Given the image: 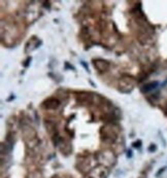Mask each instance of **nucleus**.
Here are the masks:
<instances>
[{
  "label": "nucleus",
  "mask_w": 167,
  "mask_h": 178,
  "mask_svg": "<svg viewBox=\"0 0 167 178\" xmlns=\"http://www.w3.org/2000/svg\"><path fill=\"white\" fill-rule=\"evenodd\" d=\"M100 134L102 141L106 143H114L118 138V131H116L115 127H112V126L102 127V129L100 130Z\"/></svg>",
  "instance_id": "f257e3e1"
},
{
  "label": "nucleus",
  "mask_w": 167,
  "mask_h": 178,
  "mask_svg": "<svg viewBox=\"0 0 167 178\" xmlns=\"http://www.w3.org/2000/svg\"><path fill=\"white\" fill-rule=\"evenodd\" d=\"M108 169L104 165H99L89 172V178H106Z\"/></svg>",
  "instance_id": "f03ea898"
},
{
  "label": "nucleus",
  "mask_w": 167,
  "mask_h": 178,
  "mask_svg": "<svg viewBox=\"0 0 167 178\" xmlns=\"http://www.w3.org/2000/svg\"><path fill=\"white\" fill-rule=\"evenodd\" d=\"M99 160H100L101 162H102L103 160H105V161L103 162L105 165H112V164L115 163L116 157H115V155L110 152H101V154H99Z\"/></svg>",
  "instance_id": "7ed1b4c3"
},
{
  "label": "nucleus",
  "mask_w": 167,
  "mask_h": 178,
  "mask_svg": "<svg viewBox=\"0 0 167 178\" xmlns=\"http://www.w3.org/2000/svg\"><path fill=\"white\" fill-rule=\"evenodd\" d=\"M93 65L94 67L97 69V70L101 71V72H104L108 70L109 68V63L105 60H101V59H97L93 61Z\"/></svg>",
  "instance_id": "20e7f679"
},
{
  "label": "nucleus",
  "mask_w": 167,
  "mask_h": 178,
  "mask_svg": "<svg viewBox=\"0 0 167 178\" xmlns=\"http://www.w3.org/2000/svg\"><path fill=\"white\" fill-rule=\"evenodd\" d=\"M44 107L47 108V109H57L58 107H59L60 105V102L57 100V99L55 98H49L48 100L44 101Z\"/></svg>",
  "instance_id": "39448f33"
},
{
  "label": "nucleus",
  "mask_w": 167,
  "mask_h": 178,
  "mask_svg": "<svg viewBox=\"0 0 167 178\" xmlns=\"http://www.w3.org/2000/svg\"><path fill=\"white\" fill-rule=\"evenodd\" d=\"M40 43V41L37 39V38H35V37H33V38H31L30 40H29L28 42H27V46H26V53H28L29 51H32L33 49H37L38 46V44Z\"/></svg>",
  "instance_id": "423d86ee"
},
{
  "label": "nucleus",
  "mask_w": 167,
  "mask_h": 178,
  "mask_svg": "<svg viewBox=\"0 0 167 178\" xmlns=\"http://www.w3.org/2000/svg\"><path fill=\"white\" fill-rule=\"evenodd\" d=\"M158 85V82H150V83H146V85H144L143 88H141V92L144 94L149 93V92H152L153 90H155L156 88H157Z\"/></svg>",
  "instance_id": "0eeeda50"
},
{
  "label": "nucleus",
  "mask_w": 167,
  "mask_h": 178,
  "mask_svg": "<svg viewBox=\"0 0 167 178\" xmlns=\"http://www.w3.org/2000/svg\"><path fill=\"white\" fill-rule=\"evenodd\" d=\"M124 88H127L128 93H130V92L132 91L133 85H131V82H129V79H124V80H122V82H120V90H121V92L124 90Z\"/></svg>",
  "instance_id": "6e6552de"
},
{
  "label": "nucleus",
  "mask_w": 167,
  "mask_h": 178,
  "mask_svg": "<svg viewBox=\"0 0 167 178\" xmlns=\"http://www.w3.org/2000/svg\"><path fill=\"white\" fill-rule=\"evenodd\" d=\"M134 146H135V147H139V146H140V141H138V142H135Z\"/></svg>",
  "instance_id": "1a4fd4ad"
}]
</instances>
